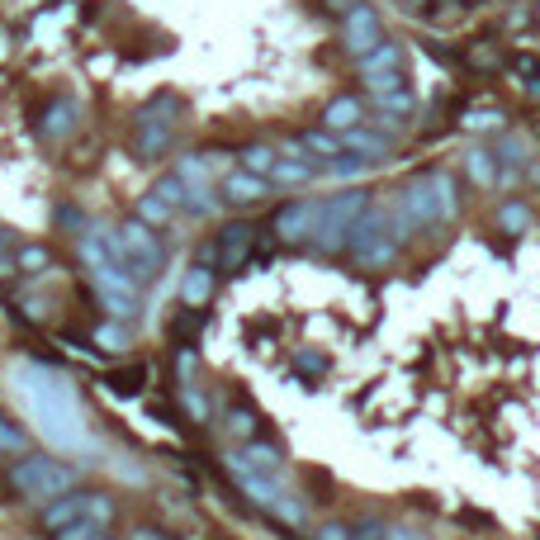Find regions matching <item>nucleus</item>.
I'll return each mask as SVG.
<instances>
[{
    "label": "nucleus",
    "mask_w": 540,
    "mask_h": 540,
    "mask_svg": "<svg viewBox=\"0 0 540 540\" xmlns=\"http://www.w3.org/2000/svg\"><path fill=\"white\" fill-rule=\"evenodd\" d=\"M384 540H422V536H413L408 526H389V536H384Z\"/></svg>",
    "instance_id": "nucleus-48"
},
{
    "label": "nucleus",
    "mask_w": 540,
    "mask_h": 540,
    "mask_svg": "<svg viewBox=\"0 0 540 540\" xmlns=\"http://www.w3.org/2000/svg\"><path fill=\"white\" fill-rule=\"evenodd\" d=\"M460 5H474V0H460Z\"/></svg>",
    "instance_id": "nucleus-51"
},
{
    "label": "nucleus",
    "mask_w": 540,
    "mask_h": 540,
    "mask_svg": "<svg viewBox=\"0 0 540 540\" xmlns=\"http://www.w3.org/2000/svg\"><path fill=\"white\" fill-rule=\"evenodd\" d=\"M86 517H90V522H100L109 531V526H114V517H119V503H114L109 493H100V488H86Z\"/></svg>",
    "instance_id": "nucleus-32"
},
{
    "label": "nucleus",
    "mask_w": 540,
    "mask_h": 540,
    "mask_svg": "<svg viewBox=\"0 0 540 540\" xmlns=\"http://www.w3.org/2000/svg\"><path fill=\"white\" fill-rule=\"evenodd\" d=\"M360 81H365V90H370V100H379V95H394V90L408 86L403 72H379V76H360Z\"/></svg>",
    "instance_id": "nucleus-35"
},
{
    "label": "nucleus",
    "mask_w": 540,
    "mask_h": 540,
    "mask_svg": "<svg viewBox=\"0 0 540 540\" xmlns=\"http://www.w3.org/2000/svg\"><path fill=\"white\" fill-rule=\"evenodd\" d=\"M342 43L351 57H365L370 48H379L384 43V29H379V15L365 5V0H356L351 10L342 15Z\"/></svg>",
    "instance_id": "nucleus-7"
},
{
    "label": "nucleus",
    "mask_w": 540,
    "mask_h": 540,
    "mask_svg": "<svg viewBox=\"0 0 540 540\" xmlns=\"http://www.w3.org/2000/svg\"><path fill=\"white\" fill-rule=\"evenodd\" d=\"M195 370H199L195 346H176V379L180 384H195Z\"/></svg>",
    "instance_id": "nucleus-43"
},
{
    "label": "nucleus",
    "mask_w": 540,
    "mask_h": 540,
    "mask_svg": "<svg viewBox=\"0 0 540 540\" xmlns=\"http://www.w3.org/2000/svg\"><path fill=\"white\" fill-rule=\"evenodd\" d=\"M327 10H337V15H346V10H351V5H356V0H323Z\"/></svg>",
    "instance_id": "nucleus-49"
},
{
    "label": "nucleus",
    "mask_w": 540,
    "mask_h": 540,
    "mask_svg": "<svg viewBox=\"0 0 540 540\" xmlns=\"http://www.w3.org/2000/svg\"><path fill=\"white\" fill-rule=\"evenodd\" d=\"M252 252H256V223H228V228H218V237H214V261H218V270H242L247 261H252Z\"/></svg>",
    "instance_id": "nucleus-6"
},
{
    "label": "nucleus",
    "mask_w": 540,
    "mask_h": 540,
    "mask_svg": "<svg viewBox=\"0 0 540 540\" xmlns=\"http://www.w3.org/2000/svg\"><path fill=\"white\" fill-rule=\"evenodd\" d=\"M176 114H180V100L171 95V90H157L152 100H143V105H138L133 124H176Z\"/></svg>",
    "instance_id": "nucleus-20"
},
{
    "label": "nucleus",
    "mask_w": 540,
    "mask_h": 540,
    "mask_svg": "<svg viewBox=\"0 0 540 540\" xmlns=\"http://www.w3.org/2000/svg\"><path fill=\"white\" fill-rule=\"evenodd\" d=\"M465 176L474 190H493V185H498V157H493V147H469Z\"/></svg>",
    "instance_id": "nucleus-18"
},
{
    "label": "nucleus",
    "mask_w": 540,
    "mask_h": 540,
    "mask_svg": "<svg viewBox=\"0 0 540 540\" xmlns=\"http://www.w3.org/2000/svg\"><path fill=\"white\" fill-rule=\"evenodd\" d=\"M512 72L522 76V86L540 100V57H517V62H512Z\"/></svg>",
    "instance_id": "nucleus-41"
},
{
    "label": "nucleus",
    "mask_w": 540,
    "mask_h": 540,
    "mask_svg": "<svg viewBox=\"0 0 540 540\" xmlns=\"http://www.w3.org/2000/svg\"><path fill=\"white\" fill-rule=\"evenodd\" d=\"M76 128H81V100H72V95H57L53 105L43 109V138L67 143Z\"/></svg>",
    "instance_id": "nucleus-11"
},
{
    "label": "nucleus",
    "mask_w": 540,
    "mask_h": 540,
    "mask_svg": "<svg viewBox=\"0 0 540 540\" xmlns=\"http://www.w3.org/2000/svg\"><path fill=\"white\" fill-rule=\"evenodd\" d=\"M493 157L507 166V171H517V166H526V152H522V143L517 138H503V143L493 147Z\"/></svg>",
    "instance_id": "nucleus-42"
},
{
    "label": "nucleus",
    "mask_w": 540,
    "mask_h": 540,
    "mask_svg": "<svg viewBox=\"0 0 540 540\" xmlns=\"http://www.w3.org/2000/svg\"><path fill=\"white\" fill-rule=\"evenodd\" d=\"M5 484L15 488L24 503L43 507V503H53V498H62V493H72L76 469L53 460V455H24V460H15V465L5 469Z\"/></svg>",
    "instance_id": "nucleus-1"
},
{
    "label": "nucleus",
    "mask_w": 540,
    "mask_h": 540,
    "mask_svg": "<svg viewBox=\"0 0 540 540\" xmlns=\"http://www.w3.org/2000/svg\"><path fill=\"white\" fill-rule=\"evenodd\" d=\"M365 209H370V190H360V185L323 199V204H318V233H313V247H318L323 256L346 252V237H351V228H356V218L365 214Z\"/></svg>",
    "instance_id": "nucleus-2"
},
{
    "label": "nucleus",
    "mask_w": 540,
    "mask_h": 540,
    "mask_svg": "<svg viewBox=\"0 0 540 540\" xmlns=\"http://www.w3.org/2000/svg\"><path fill=\"white\" fill-rule=\"evenodd\" d=\"M498 228L507 237H522L531 228V209H526V199H507L503 209H498Z\"/></svg>",
    "instance_id": "nucleus-30"
},
{
    "label": "nucleus",
    "mask_w": 540,
    "mask_h": 540,
    "mask_svg": "<svg viewBox=\"0 0 540 540\" xmlns=\"http://www.w3.org/2000/svg\"><path fill=\"white\" fill-rule=\"evenodd\" d=\"M460 124H465L469 133H498V128H507V114L498 105H469Z\"/></svg>",
    "instance_id": "nucleus-24"
},
{
    "label": "nucleus",
    "mask_w": 540,
    "mask_h": 540,
    "mask_svg": "<svg viewBox=\"0 0 540 540\" xmlns=\"http://www.w3.org/2000/svg\"><path fill=\"white\" fill-rule=\"evenodd\" d=\"M342 147L351 152V157H365V162H384V157L394 152V138L360 124V128H351V133H342Z\"/></svg>",
    "instance_id": "nucleus-15"
},
{
    "label": "nucleus",
    "mask_w": 540,
    "mask_h": 540,
    "mask_svg": "<svg viewBox=\"0 0 540 540\" xmlns=\"http://www.w3.org/2000/svg\"><path fill=\"white\" fill-rule=\"evenodd\" d=\"M299 370H308V375H323L327 360H323V356H313V351H299Z\"/></svg>",
    "instance_id": "nucleus-46"
},
{
    "label": "nucleus",
    "mask_w": 540,
    "mask_h": 540,
    "mask_svg": "<svg viewBox=\"0 0 540 540\" xmlns=\"http://www.w3.org/2000/svg\"><path fill=\"white\" fill-rule=\"evenodd\" d=\"M389 536V526L384 522H360V526H351V540H384Z\"/></svg>",
    "instance_id": "nucleus-44"
},
{
    "label": "nucleus",
    "mask_w": 540,
    "mask_h": 540,
    "mask_svg": "<svg viewBox=\"0 0 540 540\" xmlns=\"http://www.w3.org/2000/svg\"><path fill=\"white\" fill-rule=\"evenodd\" d=\"M218 190H223V204H233V209H256V204H266V199H270V180L266 176H252V171H242V166H237V171L223 176Z\"/></svg>",
    "instance_id": "nucleus-10"
},
{
    "label": "nucleus",
    "mask_w": 540,
    "mask_h": 540,
    "mask_svg": "<svg viewBox=\"0 0 540 540\" xmlns=\"http://www.w3.org/2000/svg\"><path fill=\"white\" fill-rule=\"evenodd\" d=\"M237 455H242L256 474H275V479H280V469H285V455H280V446H270V441H247Z\"/></svg>",
    "instance_id": "nucleus-21"
},
{
    "label": "nucleus",
    "mask_w": 540,
    "mask_h": 540,
    "mask_svg": "<svg viewBox=\"0 0 540 540\" xmlns=\"http://www.w3.org/2000/svg\"><path fill=\"white\" fill-rule=\"evenodd\" d=\"M432 223H441V218H436L427 176H417V180H408V185L394 195V204H389V228H394V237L403 242V237L422 233V228H432Z\"/></svg>",
    "instance_id": "nucleus-5"
},
{
    "label": "nucleus",
    "mask_w": 540,
    "mask_h": 540,
    "mask_svg": "<svg viewBox=\"0 0 540 540\" xmlns=\"http://www.w3.org/2000/svg\"><path fill=\"white\" fill-rule=\"evenodd\" d=\"M413 5H427V0H413Z\"/></svg>",
    "instance_id": "nucleus-50"
},
{
    "label": "nucleus",
    "mask_w": 540,
    "mask_h": 540,
    "mask_svg": "<svg viewBox=\"0 0 540 540\" xmlns=\"http://www.w3.org/2000/svg\"><path fill=\"white\" fill-rule=\"evenodd\" d=\"M95 346L109 351V356H124L128 346H133V337H128L124 323H100V327H95Z\"/></svg>",
    "instance_id": "nucleus-31"
},
{
    "label": "nucleus",
    "mask_w": 540,
    "mask_h": 540,
    "mask_svg": "<svg viewBox=\"0 0 540 540\" xmlns=\"http://www.w3.org/2000/svg\"><path fill=\"white\" fill-rule=\"evenodd\" d=\"M313 540H351V526H342V522H323L318 531H313Z\"/></svg>",
    "instance_id": "nucleus-45"
},
{
    "label": "nucleus",
    "mask_w": 540,
    "mask_h": 540,
    "mask_svg": "<svg viewBox=\"0 0 540 540\" xmlns=\"http://www.w3.org/2000/svg\"><path fill=\"white\" fill-rule=\"evenodd\" d=\"M346 252H351V261L365 266V270L389 266V261L398 256V237H394V228H389V209L370 204V209L356 218L351 237H346Z\"/></svg>",
    "instance_id": "nucleus-4"
},
{
    "label": "nucleus",
    "mask_w": 540,
    "mask_h": 540,
    "mask_svg": "<svg viewBox=\"0 0 540 540\" xmlns=\"http://www.w3.org/2000/svg\"><path fill=\"white\" fill-rule=\"evenodd\" d=\"M270 517H275V522H285V526H304V503H299L294 493H285L280 503L270 507Z\"/></svg>",
    "instance_id": "nucleus-38"
},
{
    "label": "nucleus",
    "mask_w": 540,
    "mask_h": 540,
    "mask_svg": "<svg viewBox=\"0 0 540 540\" xmlns=\"http://www.w3.org/2000/svg\"><path fill=\"white\" fill-rule=\"evenodd\" d=\"M95 536H105V526L90 522V517H81V522H72V526H62V531H53L48 540H95Z\"/></svg>",
    "instance_id": "nucleus-37"
},
{
    "label": "nucleus",
    "mask_w": 540,
    "mask_h": 540,
    "mask_svg": "<svg viewBox=\"0 0 540 540\" xmlns=\"http://www.w3.org/2000/svg\"><path fill=\"white\" fill-rule=\"evenodd\" d=\"M270 228H275L280 242H313V233H318V204L313 199H289V204L275 209Z\"/></svg>",
    "instance_id": "nucleus-8"
},
{
    "label": "nucleus",
    "mask_w": 540,
    "mask_h": 540,
    "mask_svg": "<svg viewBox=\"0 0 540 540\" xmlns=\"http://www.w3.org/2000/svg\"><path fill=\"white\" fill-rule=\"evenodd\" d=\"M441 5H450V0H441Z\"/></svg>",
    "instance_id": "nucleus-53"
},
{
    "label": "nucleus",
    "mask_w": 540,
    "mask_h": 540,
    "mask_svg": "<svg viewBox=\"0 0 540 540\" xmlns=\"http://www.w3.org/2000/svg\"><path fill=\"white\" fill-rule=\"evenodd\" d=\"M128 540H166V531H157V526H138Z\"/></svg>",
    "instance_id": "nucleus-47"
},
{
    "label": "nucleus",
    "mask_w": 540,
    "mask_h": 540,
    "mask_svg": "<svg viewBox=\"0 0 540 540\" xmlns=\"http://www.w3.org/2000/svg\"><path fill=\"white\" fill-rule=\"evenodd\" d=\"M365 171H370V162H365V157H337V162H327V176L332 180H356V176H365Z\"/></svg>",
    "instance_id": "nucleus-36"
},
{
    "label": "nucleus",
    "mask_w": 540,
    "mask_h": 540,
    "mask_svg": "<svg viewBox=\"0 0 540 540\" xmlns=\"http://www.w3.org/2000/svg\"><path fill=\"white\" fill-rule=\"evenodd\" d=\"M375 109L379 114H394V119H408V114L417 109V100H413V90L403 86V90H394V95H379Z\"/></svg>",
    "instance_id": "nucleus-34"
},
{
    "label": "nucleus",
    "mask_w": 540,
    "mask_h": 540,
    "mask_svg": "<svg viewBox=\"0 0 540 540\" xmlns=\"http://www.w3.org/2000/svg\"><path fill=\"white\" fill-rule=\"evenodd\" d=\"M15 270H19V275H43V270H53V252H48V247H38V242L15 247Z\"/></svg>",
    "instance_id": "nucleus-29"
},
{
    "label": "nucleus",
    "mask_w": 540,
    "mask_h": 540,
    "mask_svg": "<svg viewBox=\"0 0 540 540\" xmlns=\"http://www.w3.org/2000/svg\"><path fill=\"white\" fill-rule=\"evenodd\" d=\"M171 147V124H133V152L138 162H157Z\"/></svg>",
    "instance_id": "nucleus-17"
},
{
    "label": "nucleus",
    "mask_w": 540,
    "mask_h": 540,
    "mask_svg": "<svg viewBox=\"0 0 540 540\" xmlns=\"http://www.w3.org/2000/svg\"><path fill=\"white\" fill-rule=\"evenodd\" d=\"M313 176H318V166L313 162H304V157H285V152H280V162H275V171H270V185L294 190V185H308Z\"/></svg>",
    "instance_id": "nucleus-22"
},
{
    "label": "nucleus",
    "mask_w": 540,
    "mask_h": 540,
    "mask_svg": "<svg viewBox=\"0 0 540 540\" xmlns=\"http://www.w3.org/2000/svg\"><path fill=\"white\" fill-rule=\"evenodd\" d=\"M356 67H360V76H379V72H403V48L398 43H379V48H370L365 57H356Z\"/></svg>",
    "instance_id": "nucleus-19"
},
{
    "label": "nucleus",
    "mask_w": 540,
    "mask_h": 540,
    "mask_svg": "<svg viewBox=\"0 0 540 540\" xmlns=\"http://www.w3.org/2000/svg\"><path fill=\"white\" fill-rule=\"evenodd\" d=\"M133 218H138V223H147V228H152V233H162L166 223H171V218H176V209H166L162 199L152 195V190H147L143 199H138V209H133Z\"/></svg>",
    "instance_id": "nucleus-26"
},
{
    "label": "nucleus",
    "mask_w": 540,
    "mask_h": 540,
    "mask_svg": "<svg viewBox=\"0 0 540 540\" xmlns=\"http://www.w3.org/2000/svg\"><path fill=\"white\" fill-rule=\"evenodd\" d=\"M536 24H540V10H536Z\"/></svg>",
    "instance_id": "nucleus-52"
},
{
    "label": "nucleus",
    "mask_w": 540,
    "mask_h": 540,
    "mask_svg": "<svg viewBox=\"0 0 540 540\" xmlns=\"http://www.w3.org/2000/svg\"><path fill=\"white\" fill-rule=\"evenodd\" d=\"M152 195L162 199L166 209H176V214H185V204H190V185L176 176V171H166L157 185H152Z\"/></svg>",
    "instance_id": "nucleus-25"
},
{
    "label": "nucleus",
    "mask_w": 540,
    "mask_h": 540,
    "mask_svg": "<svg viewBox=\"0 0 540 540\" xmlns=\"http://www.w3.org/2000/svg\"><path fill=\"white\" fill-rule=\"evenodd\" d=\"M427 190H432V204H436V218L441 223L460 214V180L450 176V171H427Z\"/></svg>",
    "instance_id": "nucleus-16"
},
{
    "label": "nucleus",
    "mask_w": 540,
    "mask_h": 540,
    "mask_svg": "<svg viewBox=\"0 0 540 540\" xmlns=\"http://www.w3.org/2000/svg\"><path fill=\"white\" fill-rule=\"evenodd\" d=\"M24 446H29V436L19 432L10 417H0V455H19Z\"/></svg>",
    "instance_id": "nucleus-40"
},
{
    "label": "nucleus",
    "mask_w": 540,
    "mask_h": 540,
    "mask_svg": "<svg viewBox=\"0 0 540 540\" xmlns=\"http://www.w3.org/2000/svg\"><path fill=\"white\" fill-rule=\"evenodd\" d=\"M176 176L190 185V190H209V157L204 152H185L176 162Z\"/></svg>",
    "instance_id": "nucleus-27"
},
{
    "label": "nucleus",
    "mask_w": 540,
    "mask_h": 540,
    "mask_svg": "<svg viewBox=\"0 0 540 540\" xmlns=\"http://www.w3.org/2000/svg\"><path fill=\"white\" fill-rule=\"evenodd\" d=\"M365 124V100L360 95H337V100H327V109H323V128L327 133H351V128H360Z\"/></svg>",
    "instance_id": "nucleus-14"
},
{
    "label": "nucleus",
    "mask_w": 540,
    "mask_h": 540,
    "mask_svg": "<svg viewBox=\"0 0 540 540\" xmlns=\"http://www.w3.org/2000/svg\"><path fill=\"white\" fill-rule=\"evenodd\" d=\"M223 427H228V436H233V441H242V446H247V441H256V436H261V417H256L252 408H228V413H223Z\"/></svg>",
    "instance_id": "nucleus-23"
},
{
    "label": "nucleus",
    "mask_w": 540,
    "mask_h": 540,
    "mask_svg": "<svg viewBox=\"0 0 540 540\" xmlns=\"http://www.w3.org/2000/svg\"><path fill=\"white\" fill-rule=\"evenodd\" d=\"M86 517V488H72V493H62V498H53V503H43V531L53 536V531H62V526H72Z\"/></svg>",
    "instance_id": "nucleus-13"
},
{
    "label": "nucleus",
    "mask_w": 540,
    "mask_h": 540,
    "mask_svg": "<svg viewBox=\"0 0 540 540\" xmlns=\"http://www.w3.org/2000/svg\"><path fill=\"white\" fill-rule=\"evenodd\" d=\"M180 403H185V413L195 417V422H209V398L199 394L195 384H180Z\"/></svg>",
    "instance_id": "nucleus-39"
},
{
    "label": "nucleus",
    "mask_w": 540,
    "mask_h": 540,
    "mask_svg": "<svg viewBox=\"0 0 540 540\" xmlns=\"http://www.w3.org/2000/svg\"><path fill=\"white\" fill-rule=\"evenodd\" d=\"M228 474H233V484L242 488V493H247V498H252V503L261 507V512H270V507L285 498L280 479H275V474H256V469L247 465L242 455H228Z\"/></svg>",
    "instance_id": "nucleus-9"
},
{
    "label": "nucleus",
    "mask_w": 540,
    "mask_h": 540,
    "mask_svg": "<svg viewBox=\"0 0 540 540\" xmlns=\"http://www.w3.org/2000/svg\"><path fill=\"white\" fill-rule=\"evenodd\" d=\"M214 289H218V270L209 266V261H195V266L180 275V304L185 308H209Z\"/></svg>",
    "instance_id": "nucleus-12"
},
{
    "label": "nucleus",
    "mask_w": 540,
    "mask_h": 540,
    "mask_svg": "<svg viewBox=\"0 0 540 540\" xmlns=\"http://www.w3.org/2000/svg\"><path fill=\"white\" fill-rule=\"evenodd\" d=\"M237 157H242V171H252V176H266V180H270V171H275V162H280V152H275V147H266V143L242 147Z\"/></svg>",
    "instance_id": "nucleus-28"
},
{
    "label": "nucleus",
    "mask_w": 540,
    "mask_h": 540,
    "mask_svg": "<svg viewBox=\"0 0 540 540\" xmlns=\"http://www.w3.org/2000/svg\"><path fill=\"white\" fill-rule=\"evenodd\" d=\"M143 384H147V365H128V370H114V375H109V389H114V394H143Z\"/></svg>",
    "instance_id": "nucleus-33"
},
{
    "label": "nucleus",
    "mask_w": 540,
    "mask_h": 540,
    "mask_svg": "<svg viewBox=\"0 0 540 540\" xmlns=\"http://www.w3.org/2000/svg\"><path fill=\"white\" fill-rule=\"evenodd\" d=\"M114 256H119V266H124L138 285L157 280V270L166 266L162 237L152 233L147 223H138V218H128L124 228H114Z\"/></svg>",
    "instance_id": "nucleus-3"
}]
</instances>
